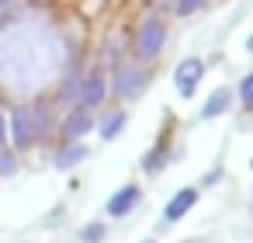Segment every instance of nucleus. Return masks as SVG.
<instances>
[{
    "label": "nucleus",
    "instance_id": "1",
    "mask_svg": "<svg viewBox=\"0 0 253 243\" xmlns=\"http://www.w3.org/2000/svg\"><path fill=\"white\" fill-rule=\"evenodd\" d=\"M163 42H167L163 21H160V18H149V21H142L139 32H135V56H139L142 63H146V59H156V56L163 52Z\"/></svg>",
    "mask_w": 253,
    "mask_h": 243
},
{
    "label": "nucleus",
    "instance_id": "2",
    "mask_svg": "<svg viewBox=\"0 0 253 243\" xmlns=\"http://www.w3.org/2000/svg\"><path fill=\"white\" fill-rule=\"evenodd\" d=\"M149 84V73L142 63H122L115 73V94L118 97H139Z\"/></svg>",
    "mask_w": 253,
    "mask_h": 243
},
{
    "label": "nucleus",
    "instance_id": "3",
    "mask_svg": "<svg viewBox=\"0 0 253 243\" xmlns=\"http://www.w3.org/2000/svg\"><path fill=\"white\" fill-rule=\"evenodd\" d=\"M201 77H205V63H201V59H194V56H191V59L177 63V70H173V84H177V94H180V97H191Z\"/></svg>",
    "mask_w": 253,
    "mask_h": 243
},
{
    "label": "nucleus",
    "instance_id": "4",
    "mask_svg": "<svg viewBox=\"0 0 253 243\" xmlns=\"http://www.w3.org/2000/svg\"><path fill=\"white\" fill-rule=\"evenodd\" d=\"M104 94H108V84H104V73H87L84 80H80V108H97L101 101H104Z\"/></svg>",
    "mask_w": 253,
    "mask_h": 243
},
{
    "label": "nucleus",
    "instance_id": "5",
    "mask_svg": "<svg viewBox=\"0 0 253 243\" xmlns=\"http://www.w3.org/2000/svg\"><path fill=\"white\" fill-rule=\"evenodd\" d=\"M11 136H14V143H18L21 149L35 143V125H32V108H14V115H11Z\"/></svg>",
    "mask_w": 253,
    "mask_h": 243
},
{
    "label": "nucleus",
    "instance_id": "6",
    "mask_svg": "<svg viewBox=\"0 0 253 243\" xmlns=\"http://www.w3.org/2000/svg\"><path fill=\"white\" fill-rule=\"evenodd\" d=\"M135 205H139V188H135V184H125L122 191H115V194L108 198V215H111V219L128 215Z\"/></svg>",
    "mask_w": 253,
    "mask_h": 243
},
{
    "label": "nucleus",
    "instance_id": "7",
    "mask_svg": "<svg viewBox=\"0 0 253 243\" xmlns=\"http://www.w3.org/2000/svg\"><path fill=\"white\" fill-rule=\"evenodd\" d=\"M90 125H94L90 111H87V108H77V111L63 122V139H66V143H77L84 132H90Z\"/></svg>",
    "mask_w": 253,
    "mask_h": 243
},
{
    "label": "nucleus",
    "instance_id": "8",
    "mask_svg": "<svg viewBox=\"0 0 253 243\" xmlns=\"http://www.w3.org/2000/svg\"><path fill=\"white\" fill-rule=\"evenodd\" d=\"M194 201H198V191H194V188H184V191H177V194L167 201V212H163V219H167V222H177L180 215H187V212H191V205H194Z\"/></svg>",
    "mask_w": 253,
    "mask_h": 243
},
{
    "label": "nucleus",
    "instance_id": "9",
    "mask_svg": "<svg viewBox=\"0 0 253 243\" xmlns=\"http://www.w3.org/2000/svg\"><path fill=\"white\" fill-rule=\"evenodd\" d=\"M229 101H232L229 87H218V91H215V94H211V97L205 101V111H201V115H205V118H218V115H222V111L229 108Z\"/></svg>",
    "mask_w": 253,
    "mask_h": 243
},
{
    "label": "nucleus",
    "instance_id": "10",
    "mask_svg": "<svg viewBox=\"0 0 253 243\" xmlns=\"http://www.w3.org/2000/svg\"><path fill=\"white\" fill-rule=\"evenodd\" d=\"M84 156H87V146H80V143H66V146L56 153V163L66 170V167H73V163H77V160H84Z\"/></svg>",
    "mask_w": 253,
    "mask_h": 243
},
{
    "label": "nucleus",
    "instance_id": "11",
    "mask_svg": "<svg viewBox=\"0 0 253 243\" xmlns=\"http://www.w3.org/2000/svg\"><path fill=\"white\" fill-rule=\"evenodd\" d=\"M32 125H35V139H45L49 136V108L45 104H39V108H32Z\"/></svg>",
    "mask_w": 253,
    "mask_h": 243
},
{
    "label": "nucleus",
    "instance_id": "12",
    "mask_svg": "<svg viewBox=\"0 0 253 243\" xmlns=\"http://www.w3.org/2000/svg\"><path fill=\"white\" fill-rule=\"evenodd\" d=\"M122 125H125V111H111V115L104 118V125H101V136H104V139H115V136L122 132Z\"/></svg>",
    "mask_w": 253,
    "mask_h": 243
},
{
    "label": "nucleus",
    "instance_id": "13",
    "mask_svg": "<svg viewBox=\"0 0 253 243\" xmlns=\"http://www.w3.org/2000/svg\"><path fill=\"white\" fill-rule=\"evenodd\" d=\"M163 156H167V143H160L153 153H146V160H142V167H146V174H156L160 167H163Z\"/></svg>",
    "mask_w": 253,
    "mask_h": 243
},
{
    "label": "nucleus",
    "instance_id": "14",
    "mask_svg": "<svg viewBox=\"0 0 253 243\" xmlns=\"http://www.w3.org/2000/svg\"><path fill=\"white\" fill-rule=\"evenodd\" d=\"M201 4H205V0H177V4H173V11H177V14L184 18V14H194V11H198Z\"/></svg>",
    "mask_w": 253,
    "mask_h": 243
},
{
    "label": "nucleus",
    "instance_id": "15",
    "mask_svg": "<svg viewBox=\"0 0 253 243\" xmlns=\"http://www.w3.org/2000/svg\"><path fill=\"white\" fill-rule=\"evenodd\" d=\"M239 97H243V104H246V108L253 111V73H250V77L243 80V87H239Z\"/></svg>",
    "mask_w": 253,
    "mask_h": 243
},
{
    "label": "nucleus",
    "instance_id": "16",
    "mask_svg": "<svg viewBox=\"0 0 253 243\" xmlns=\"http://www.w3.org/2000/svg\"><path fill=\"white\" fill-rule=\"evenodd\" d=\"M0 174H14V156L7 149H0Z\"/></svg>",
    "mask_w": 253,
    "mask_h": 243
},
{
    "label": "nucleus",
    "instance_id": "17",
    "mask_svg": "<svg viewBox=\"0 0 253 243\" xmlns=\"http://www.w3.org/2000/svg\"><path fill=\"white\" fill-rule=\"evenodd\" d=\"M80 236H84L87 243H94V240H101V236H104V226H87V229H84Z\"/></svg>",
    "mask_w": 253,
    "mask_h": 243
},
{
    "label": "nucleus",
    "instance_id": "18",
    "mask_svg": "<svg viewBox=\"0 0 253 243\" xmlns=\"http://www.w3.org/2000/svg\"><path fill=\"white\" fill-rule=\"evenodd\" d=\"M4 139H7V122H4V115H0V146H4Z\"/></svg>",
    "mask_w": 253,
    "mask_h": 243
},
{
    "label": "nucleus",
    "instance_id": "19",
    "mask_svg": "<svg viewBox=\"0 0 253 243\" xmlns=\"http://www.w3.org/2000/svg\"><path fill=\"white\" fill-rule=\"evenodd\" d=\"M246 52H253V35H250V42H246Z\"/></svg>",
    "mask_w": 253,
    "mask_h": 243
}]
</instances>
